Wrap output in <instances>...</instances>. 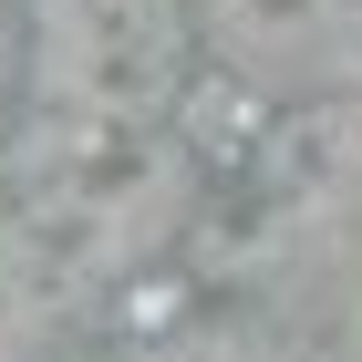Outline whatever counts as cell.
<instances>
[{
	"label": "cell",
	"mask_w": 362,
	"mask_h": 362,
	"mask_svg": "<svg viewBox=\"0 0 362 362\" xmlns=\"http://www.w3.org/2000/svg\"><path fill=\"white\" fill-rule=\"evenodd\" d=\"M42 42H52V83L104 124L145 114L187 52L176 0H42Z\"/></svg>",
	"instance_id": "6da1fadb"
},
{
	"label": "cell",
	"mask_w": 362,
	"mask_h": 362,
	"mask_svg": "<svg viewBox=\"0 0 362 362\" xmlns=\"http://www.w3.org/2000/svg\"><path fill=\"white\" fill-rule=\"evenodd\" d=\"M197 21L259 83H362V0H197Z\"/></svg>",
	"instance_id": "7a4b0ae2"
}]
</instances>
